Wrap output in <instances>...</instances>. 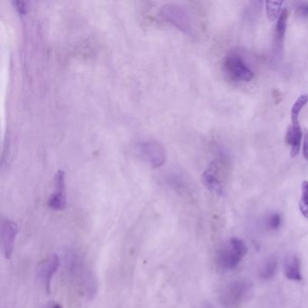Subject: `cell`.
I'll return each mask as SVG.
<instances>
[{
  "label": "cell",
  "instance_id": "6da1fadb",
  "mask_svg": "<svg viewBox=\"0 0 308 308\" xmlns=\"http://www.w3.org/2000/svg\"><path fill=\"white\" fill-rule=\"evenodd\" d=\"M66 259L69 273L74 278L88 299H93L98 293V282L92 268L74 250L67 254Z\"/></svg>",
  "mask_w": 308,
  "mask_h": 308
},
{
  "label": "cell",
  "instance_id": "7a4b0ae2",
  "mask_svg": "<svg viewBox=\"0 0 308 308\" xmlns=\"http://www.w3.org/2000/svg\"><path fill=\"white\" fill-rule=\"evenodd\" d=\"M248 253V248L242 240L232 238L218 254L219 265L225 270H234Z\"/></svg>",
  "mask_w": 308,
  "mask_h": 308
},
{
  "label": "cell",
  "instance_id": "3957f363",
  "mask_svg": "<svg viewBox=\"0 0 308 308\" xmlns=\"http://www.w3.org/2000/svg\"><path fill=\"white\" fill-rule=\"evenodd\" d=\"M223 68L233 79L249 83L254 78L253 71L247 66L244 60L238 54H229L224 60Z\"/></svg>",
  "mask_w": 308,
  "mask_h": 308
},
{
  "label": "cell",
  "instance_id": "277c9868",
  "mask_svg": "<svg viewBox=\"0 0 308 308\" xmlns=\"http://www.w3.org/2000/svg\"><path fill=\"white\" fill-rule=\"evenodd\" d=\"M162 16L167 21L172 23L177 28L185 33L191 32V23L184 9L175 5H167L161 10Z\"/></svg>",
  "mask_w": 308,
  "mask_h": 308
},
{
  "label": "cell",
  "instance_id": "5b68a950",
  "mask_svg": "<svg viewBox=\"0 0 308 308\" xmlns=\"http://www.w3.org/2000/svg\"><path fill=\"white\" fill-rule=\"evenodd\" d=\"M138 149L144 159L154 167H160L166 162V150L158 142H143L139 144Z\"/></svg>",
  "mask_w": 308,
  "mask_h": 308
},
{
  "label": "cell",
  "instance_id": "8992f818",
  "mask_svg": "<svg viewBox=\"0 0 308 308\" xmlns=\"http://www.w3.org/2000/svg\"><path fill=\"white\" fill-rule=\"evenodd\" d=\"M18 234V225L15 221L6 220L2 223L1 228V240H2V249L5 258H11L14 250V245Z\"/></svg>",
  "mask_w": 308,
  "mask_h": 308
},
{
  "label": "cell",
  "instance_id": "52a82bcc",
  "mask_svg": "<svg viewBox=\"0 0 308 308\" xmlns=\"http://www.w3.org/2000/svg\"><path fill=\"white\" fill-rule=\"evenodd\" d=\"M60 264H61V259L59 258V256L52 255L50 258L44 261V264H41L39 266L38 276L47 293H50L51 283L54 276L58 271Z\"/></svg>",
  "mask_w": 308,
  "mask_h": 308
},
{
  "label": "cell",
  "instance_id": "ba28073f",
  "mask_svg": "<svg viewBox=\"0 0 308 308\" xmlns=\"http://www.w3.org/2000/svg\"><path fill=\"white\" fill-rule=\"evenodd\" d=\"M218 166L212 163L202 175V182L208 190L218 196H224V186L218 177Z\"/></svg>",
  "mask_w": 308,
  "mask_h": 308
},
{
  "label": "cell",
  "instance_id": "9c48e42d",
  "mask_svg": "<svg viewBox=\"0 0 308 308\" xmlns=\"http://www.w3.org/2000/svg\"><path fill=\"white\" fill-rule=\"evenodd\" d=\"M302 140V130L300 125H291L287 129L286 143L290 146V157L296 158L299 154L300 145Z\"/></svg>",
  "mask_w": 308,
  "mask_h": 308
},
{
  "label": "cell",
  "instance_id": "30bf717a",
  "mask_svg": "<svg viewBox=\"0 0 308 308\" xmlns=\"http://www.w3.org/2000/svg\"><path fill=\"white\" fill-rule=\"evenodd\" d=\"M284 273L287 279L300 281L302 280L301 275V262L298 257L289 256L284 262Z\"/></svg>",
  "mask_w": 308,
  "mask_h": 308
},
{
  "label": "cell",
  "instance_id": "8fae6325",
  "mask_svg": "<svg viewBox=\"0 0 308 308\" xmlns=\"http://www.w3.org/2000/svg\"><path fill=\"white\" fill-rule=\"evenodd\" d=\"M287 19H288V11L287 9H283L281 15L278 19V23L276 25L275 32V46L276 52H280L282 50L284 37L287 29Z\"/></svg>",
  "mask_w": 308,
  "mask_h": 308
},
{
  "label": "cell",
  "instance_id": "7c38bea8",
  "mask_svg": "<svg viewBox=\"0 0 308 308\" xmlns=\"http://www.w3.org/2000/svg\"><path fill=\"white\" fill-rule=\"evenodd\" d=\"M248 286L249 285H246L244 282H234L228 288V291L226 292L225 300L228 303H236L241 301L248 292Z\"/></svg>",
  "mask_w": 308,
  "mask_h": 308
},
{
  "label": "cell",
  "instance_id": "4fadbf2b",
  "mask_svg": "<svg viewBox=\"0 0 308 308\" xmlns=\"http://www.w3.org/2000/svg\"><path fill=\"white\" fill-rule=\"evenodd\" d=\"M278 270V261L274 258H267L259 268V277L262 279H271Z\"/></svg>",
  "mask_w": 308,
  "mask_h": 308
},
{
  "label": "cell",
  "instance_id": "5bb4252c",
  "mask_svg": "<svg viewBox=\"0 0 308 308\" xmlns=\"http://www.w3.org/2000/svg\"><path fill=\"white\" fill-rule=\"evenodd\" d=\"M308 95L303 94L297 98L295 104L292 106L291 108V125H299L298 117L302 108H304L305 105L307 104Z\"/></svg>",
  "mask_w": 308,
  "mask_h": 308
},
{
  "label": "cell",
  "instance_id": "9a60e30c",
  "mask_svg": "<svg viewBox=\"0 0 308 308\" xmlns=\"http://www.w3.org/2000/svg\"><path fill=\"white\" fill-rule=\"evenodd\" d=\"M282 1H266V12L267 19L271 22H274L279 19L281 15Z\"/></svg>",
  "mask_w": 308,
  "mask_h": 308
},
{
  "label": "cell",
  "instance_id": "2e32d148",
  "mask_svg": "<svg viewBox=\"0 0 308 308\" xmlns=\"http://www.w3.org/2000/svg\"><path fill=\"white\" fill-rule=\"evenodd\" d=\"M48 205L54 211H62L66 207V196L64 191H55L48 201Z\"/></svg>",
  "mask_w": 308,
  "mask_h": 308
},
{
  "label": "cell",
  "instance_id": "e0dca14e",
  "mask_svg": "<svg viewBox=\"0 0 308 308\" xmlns=\"http://www.w3.org/2000/svg\"><path fill=\"white\" fill-rule=\"evenodd\" d=\"M302 196L299 202V210L303 216L308 220V181H304L301 186Z\"/></svg>",
  "mask_w": 308,
  "mask_h": 308
},
{
  "label": "cell",
  "instance_id": "ac0fdd59",
  "mask_svg": "<svg viewBox=\"0 0 308 308\" xmlns=\"http://www.w3.org/2000/svg\"><path fill=\"white\" fill-rule=\"evenodd\" d=\"M280 224H281V216L279 213H273L267 220V226L271 229H279Z\"/></svg>",
  "mask_w": 308,
  "mask_h": 308
},
{
  "label": "cell",
  "instance_id": "d6986e66",
  "mask_svg": "<svg viewBox=\"0 0 308 308\" xmlns=\"http://www.w3.org/2000/svg\"><path fill=\"white\" fill-rule=\"evenodd\" d=\"M14 5L16 6L17 11L20 13L21 15H25L27 13V10H28V7H27L28 3L27 2H25V1H15Z\"/></svg>",
  "mask_w": 308,
  "mask_h": 308
},
{
  "label": "cell",
  "instance_id": "ffe728a7",
  "mask_svg": "<svg viewBox=\"0 0 308 308\" xmlns=\"http://www.w3.org/2000/svg\"><path fill=\"white\" fill-rule=\"evenodd\" d=\"M296 13L301 17H304V18L308 17V3H301L296 8Z\"/></svg>",
  "mask_w": 308,
  "mask_h": 308
},
{
  "label": "cell",
  "instance_id": "44dd1931",
  "mask_svg": "<svg viewBox=\"0 0 308 308\" xmlns=\"http://www.w3.org/2000/svg\"><path fill=\"white\" fill-rule=\"evenodd\" d=\"M303 155L304 159L308 161V130L305 129L304 133V145H303Z\"/></svg>",
  "mask_w": 308,
  "mask_h": 308
},
{
  "label": "cell",
  "instance_id": "7402d4cb",
  "mask_svg": "<svg viewBox=\"0 0 308 308\" xmlns=\"http://www.w3.org/2000/svg\"><path fill=\"white\" fill-rule=\"evenodd\" d=\"M47 308H62V306H61L60 304H57V303L53 302V303H50V304H49V305L47 306Z\"/></svg>",
  "mask_w": 308,
  "mask_h": 308
},
{
  "label": "cell",
  "instance_id": "603a6c76",
  "mask_svg": "<svg viewBox=\"0 0 308 308\" xmlns=\"http://www.w3.org/2000/svg\"><path fill=\"white\" fill-rule=\"evenodd\" d=\"M207 308H213V307H212V306H208V307H207Z\"/></svg>",
  "mask_w": 308,
  "mask_h": 308
}]
</instances>
